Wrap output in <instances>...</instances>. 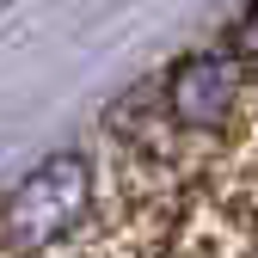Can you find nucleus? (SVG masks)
Segmentation results:
<instances>
[{
  "instance_id": "3",
  "label": "nucleus",
  "mask_w": 258,
  "mask_h": 258,
  "mask_svg": "<svg viewBox=\"0 0 258 258\" xmlns=\"http://www.w3.org/2000/svg\"><path fill=\"white\" fill-rule=\"evenodd\" d=\"M246 43H252V49H258V19H246Z\"/></svg>"
},
{
  "instance_id": "1",
  "label": "nucleus",
  "mask_w": 258,
  "mask_h": 258,
  "mask_svg": "<svg viewBox=\"0 0 258 258\" xmlns=\"http://www.w3.org/2000/svg\"><path fill=\"white\" fill-rule=\"evenodd\" d=\"M80 209H86V166L74 154H61L19 184V197L7 203V234L13 246H49Z\"/></svg>"
},
{
  "instance_id": "2",
  "label": "nucleus",
  "mask_w": 258,
  "mask_h": 258,
  "mask_svg": "<svg viewBox=\"0 0 258 258\" xmlns=\"http://www.w3.org/2000/svg\"><path fill=\"white\" fill-rule=\"evenodd\" d=\"M234 99V68L228 61H190V68L172 80V105L184 111V117H215L221 105Z\"/></svg>"
}]
</instances>
